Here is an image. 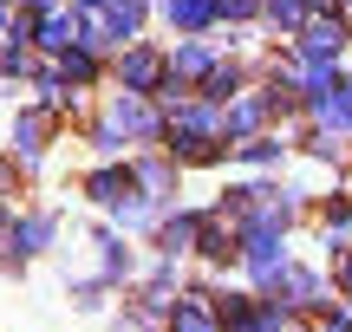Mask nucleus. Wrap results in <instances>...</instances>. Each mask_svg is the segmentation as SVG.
<instances>
[{
  "label": "nucleus",
  "instance_id": "obj_1",
  "mask_svg": "<svg viewBox=\"0 0 352 332\" xmlns=\"http://www.w3.org/2000/svg\"><path fill=\"white\" fill-rule=\"evenodd\" d=\"M13 241H20V254H39V248L52 241V215H26L20 228H13Z\"/></svg>",
  "mask_w": 352,
  "mask_h": 332
},
{
  "label": "nucleus",
  "instance_id": "obj_2",
  "mask_svg": "<svg viewBox=\"0 0 352 332\" xmlns=\"http://www.w3.org/2000/svg\"><path fill=\"white\" fill-rule=\"evenodd\" d=\"M189 241H196V222H189V215H176L170 228H164V254H183Z\"/></svg>",
  "mask_w": 352,
  "mask_h": 332
}]
</instances>
